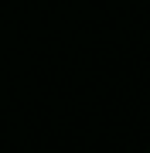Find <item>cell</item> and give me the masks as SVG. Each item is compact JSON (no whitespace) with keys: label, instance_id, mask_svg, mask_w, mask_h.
<instances>
[{"label":"cell","instance_id":"1","mask_svg":"<svg viewBox=\"0 0 150 153\" xmlns=\"http://www.w3.org/2000/svg\"><path fill=\"white\" fill-rule=\"evenodd\" d=\"M147 153H150V150H147Z\"/></svg>","mask_w":150,"mask_h":153}]
</instances>
